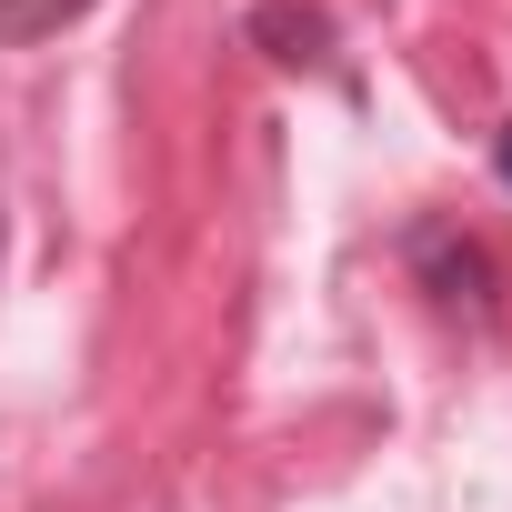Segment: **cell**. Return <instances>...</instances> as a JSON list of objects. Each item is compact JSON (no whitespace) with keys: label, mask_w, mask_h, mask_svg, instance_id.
<instances>
[{"label":"cell","mask_w":512,"mask_h":512,"mask_svg":"<svg viewBox=\"0 0 512 512\" xmlns=\"http://www.w3.org/2000/svg\"><path fill=\"white\" fill-rule=\"evenodd\" d=\"M81 11H91V0H0V41H51Z\"/></svg>","instance_id":"3"},{"label":"cell","mask_w":512,"mask_h":512,"mask_svg":"<svg viewBox=\"0 0 512 512\" xmlns=\"http://www.w3.org/2000/svg\"><path fill=\"white\" fill-rule=\"evenodd\" d=\"M492 161H502V181H512V131H502V151H492Z\"/></svg>","instance_id":"4"},{"label":"cell","mask_w":512,"mask_h":512,"mask_svg":"<svg viewBox=\"0 0 512 512\" xmlns=\"http://www.w3.org/2000/svg\"><path fill=\"white\" fill-rule=\"evenodd\" d=\"M422 262H432V282H442V302H472V312L492 302V262H482L472 241H442V231H432V241H422Z\"/></svg>","instance_id":"1"},{"label":"cell","mask_w":512,"mask_h":512,"mask_svg":"<svg viewBox=\"0 0 512 512\" xmlns=\"http://www.w3.org/2000/svg\"><path fill=\"white\" fill-rule=\"evenodd\" d=\"M251 41H272V61H322L332 21H322V11H292V0H272V11H251Z\"/></svg>","instance_id":"2"}]
</instances>
